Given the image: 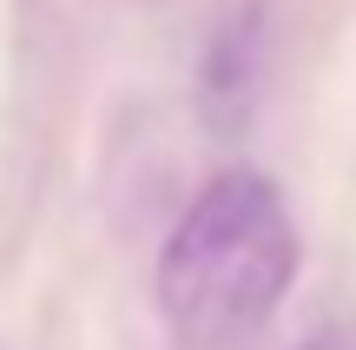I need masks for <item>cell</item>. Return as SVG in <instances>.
<instances>
[{"mask_svg": "<svg viewBox=\"0 0 356 350\" xmlns=\"http://www.w3.org/2000/svg\"><path fill=\"white\" fill-rule=\"evenodd\" d=\"M257 73H264V20H257V13H238V20L218 33L211 60H204V119H211L218 132L251 119Z\"/></svg>", "mask_w": 356, "mask_h": 350, "instance_id": "7a4b0ae2", "label": "cell"}, {"mask_svg": "<svg viewBox=\"0 0 356 350\" xmlns=\"http://www.w3.org/2000/svg\"><path fill=\"white\" fill-rule=\"evenodd\" d=\"M297 350H356V317H330V324H317Z\"/></svg>", "mask_w": 356, "mask_h": 350, "instance_id": "3957f363", "label": "cell"}, {"mask_svg": "<svg viewBox=\"0 0 356 350\" xmlns=\"http://www.w3.org/2000/svg\"><path fill=\"white\" fill-rule=\"evenodd\" d=\"M297 218L251 166H231L178 212L159 251V317L178 350H231L277 317L297 278Z\"/></svg>", "mask_w": 356, "mask_h": 350, "instance_id": "6da1fadb", "label": "cell"}]
</instances>
